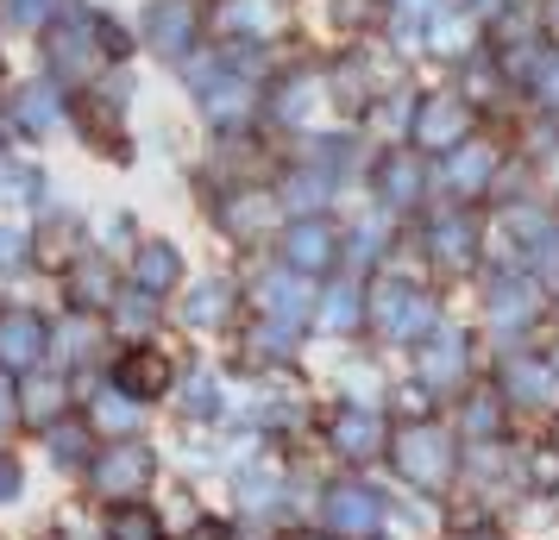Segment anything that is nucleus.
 <instances>
[{
	"mask_svg": "<svg viewBox=\"0 0 559 540\" xmlns=\"http://www.w3.org/2000/svg\"><path fill=\"white\" fill-rule=\"evenodd\" d=\"M164 384H170V364L157 359V352H132V359L120 364V389H127V396H157Z\"/></svg>",
	"mask_w": 559,
	"mask_h": 540,
	"instance_id": "423d86ee",
	"label": "nucleus"
},
{
	"mask_svg": "<svg viewBox=\"0 0 559 540\" xmlns=\"http://www.w3.org/2000/svg\"><path fill=\"white\" fill-rule=\"evenodd\" d=\"M26 409L51 421V415L63 409V384H57V377H32V384H26Z\"/></svg>",
	"mask_w": 559,
	"mask_h": 540,
	"instance_id": "1a4fd4ad",
	"label": "nucleus"
},
{
	"mask_svg": "<svg viewBox=\"0 0 559 540\" xmlns=\"http://www.w3.org/2000/svg\"><path fill=\"white\" fill-rule=\"evenodd\" d=\"M333 446H340V453H353V459H371V453L383 446L378 415H371V409H346L340 421H333Z\"/></svg>",
	"mask_w": 559,
	"mask_h": 540,
	"instance_id": "20e7f679",
	"label": "nucleus"
},
{
	"mask_svg": "<svg viewBox=\"0 0 559 540\" xmlns=\"http://www.w3.org/2000/svg\"><path fill=\"white\" fill-rule=\"evenodd\" d=\"M321 521L333 528V540H371V535L383 528L378 490H365V484H333L328 503H321Z\"/></svg>",
	"mask_w": 559,
	"mask_h": 540,
	"instance_id": "f03ea898",
	"label": "nucleus"
},
{
	"mask_svg": "<svg viewBox=\"0 0 559 540\" xmlns=\"http://www.w3.org/2000/svg\"><path fill=\"white\" fill-rule=\"evenodd\" d=\"M534 484H559V453H540L534 459Z\"/></svg>",
	"mask_w": 559,
	"mask_h": 540,
	"instance_id": "dca6fc26",
	"label": "nucleus"
},
{
	"mask_svg": "<svg viewBox=\"0 0 559 540\" xmlns=\"http://www.w3.org/2000/svg\"><path fill=\"white\" fill-rule=\"evenodd\" d=\"M170 277H177L170 252H164V245H152V252H145V284H170Z\"/></svg>",
	"mask_w": 559,
	"mask_h": 540,
	"instance_id": "9b49d317",
	"label": "nucleus"
},
{
	"mask_svg": "<svg viewBox=\"0 0 559 540\" xmlns=\"http://www.w3.org/2000/svg\"><path fill=\"white\" fill-rule=\"evenodd\" d=\"M95 428H107V434H132V428H139V403H132L127 389L107 396L102 409H95Z\"/></svg>",
	"mask_w": 559,
	"mask_h": 540,
	"instance_id": "6e6552de",
	"label": "nucleus"
},
{
	"mask_svg": "<svg viewBox=\"0 0 559 540\" xmlns=\"http://www.w3.org/2000/svg\"><path fill=\"white\" fill-rule=\"evenodd\" d=\"M120 321H127V327H145V321H152V309H145V302H127V314H120Z\"/></svg>",
	"mask_w": 559,
	"mask_h": 540,
	"instance_id": "aec40b11",
	"label": "nucleus"
},
{
	"mask_svg": "<svg viewBox=\"0 0 559 540\" xmlns=\"http://www.w3.org/2000/svg\"><path fill=\"white\" fill-rule=\"evenodd\" d=\"M82 339H88V334H82V321H70V327L57 334V359H76V352H82Z\"/></svg>",
	"mask_w": 559,
	"mask_h": 540,
	"instance_id": "ddd939ff",
	"label": "nucleus"
},
{
	"mask_svg": "<svg viewBox=\"0 0 559 540\" xmlns=\"http://www.w3.org/2000/svg\"><path fill=\"white\" fill-rule=\"evenodd\" d=\"M472 540H490V535H472Z\"/></svg>",
	"mask_w": 559,
	"mask_h": 540,
	"instance_id": "393cba45",
	"label": "nucleus"
},
{
	"mask_svg": "<svg viewBox=\"0 0 559 540\" xmlns=\"http://www.w3.org/2000/svg\"><path fill=\"white\" fill-rule=\"evenodd\" d=\"M13 252H20V232H0V264H7Z\"/></svg>",
	"mask_w": 559,
	"mask_h": 540,
	"instance_id": "5701e85b",
	"label": "nucleus"
},
{
	"mask_svg": "<svg viewBox=\"0 0 559 540\" xmlns=\"http://www.w3.org/2000/svg\"><path fill=\"white\" fill-rule=\"evenodd\" d=\"M239 496H246L252 509H264V503H277V484H271V478H246V484H239Z\"/></svg>",
	"mask_w": 559,
	"mask_h": 540,
	"instance_id": "f8f14e48",
	"label": "nucleus"
},
{
	"mask_svg": "<svg viewBox=\"0 0 559 540\" xmlns=\"http://www.w3.org/2000/svg\"><path fill=\"white\" fill-rule=\"evenodd\" d=\"M13 490H20V471H13V465L0 459V496H13Z\"/></svg>",
	"mask_w": 559,
	"mask_h": 540,
	"instance_id": "412c9836",
	"label": "nucleus"
},
{
	"mask_svg": "<svg viewBox=\"0 0 559 540\" xmlns=\"http://www.w3.org/2000/svg\"><path fill=\"white\" fill-rule=\"evenodd\" d=\"M353 314H358V302H353V296H333V314H328V327H346Z\"/></svg>",
	"mask_w": 559,
	"mask_h": 540,
	"instance_id": "a211bd4d",
	"label": "nucleus"
},
{
	"mask_svg": "<svg viewBox=\"0 0 559 540\" xmlns=\"http://www.w3.org/2000/svg\"><path fill=\"white\" fill-rule=\"evenodd\" d=\"M189 540H221V528H195V535H189Z\"/></svg>",
	"mask_w": 559,
	"mask_h": 540,
	"instance_id": "b1692460",
	"label": "nucleus"
},
{
	"mask_svg": "<svg viewBox=\"0 0 559 540\" xmlns=\"http://www.w3.org/2000/svg\"><path fill=\"white\" fill-rule=\"evenodd\" d=\"M497 403H472V421H465V428H472V434H490V428H497Z\"/></svg>",
	"mask_w": 559,
	"mask_h": 540,
	"instance_id": "2eb2a0df",
	"label": "nucleus"
},
{
	"mask_svg": "<svg viewBox=\"0 0 559 540\" xmlns=\"http://www.w3.org/2000/svg\"><path fill=\"white\" fill-rule=\"evenodd\" d=\"M51 453H63V459H70V453H82V434H76V428H57V434H51Z\"/></svg>",
	"mask_w": 559,
	"mask_h": 540,
	"instance_id": "f3484780",
	"label": "nucleus"
},
{
	"mask_svg": "<svg viewBox=\"0 0 559 540\" xmlns=\"http://www.w3.org/2000/svg\"><path fill=\"white\" fill-rule=\"evenodd\" d=\"M13 421V389H7V377H0V428Z\"/></svg>",
	"mask_w": 559,
	"mask_h": 540,
	"instance_id": "4be33fe9",
	"label": "nucleus"
},
{
	"mask_svg": "<svg viewBox=\"0 0 559 540\" xmlns=\"http://www.w3.org/2000/svg\"><path fill=\"white\" fill-rule=\"evenodd\" d=\"M396 471L421 490L453 484V440H447V428H428V421L403 428V434H396Z\"/></svg>",
	"mask_w": 559,
	"mask_h": 540,
	"instance_id": "f257e3e1",
	"label": "nucleus"
},
{
	"mask_svg": "<svg viewBox=\"0 0 559 540\" xmlns=\"http://www.w3.org/2000/svg\"><path fill=\"white\" fill-rule=\"evenodd\" d=\"M221 314V289H207V296H195V321H214Z\"/></svg>",
	"mask_w": 559,
	"mask_h": 540,
	"instance_id": "6ab92c4d",
	"label": "nucleus"
},
{
	"mask_svg": "<svg viewBox=\"0 0 559 540\" xmlns=\"http://www.w3.org/2000/svg\"><path fill=\"white\" fill-rule=\"evenodd\" d=\"M38 346H45V334H38L32 314H7V321H0V359L7 364H32Z\"/></svg>",
	"mask_w": 559,
	"mask_h": 540,
	"instance_id": "39448f33",
	"label": "nucleus"
},
{
	"mask_svg": "<svg viewBox=\"0 0 559 540\" xmlns=\"http://www.w3.org/2000/svg\"><path fill=\"white\" fill-rule=\"evenodd\" d=\"M264 302H271V314H296V289H289V284H271V289H264Z\"/></svg>",
	"mask_w": 559,
	"mask_h": 540,
	"instance_id": "4468645a",
	"label": "nucleus"
},
{
	"mask_svg": "<svg viewBox=\"0 0 559 540\" xmlns=\"http://www.w3.org/2000/svg\"><path fill=\"white\" fill-rule=\"evenodd\" d=\"M289 252H296V264H321V257H328V232H321V227H302L296 239H289Z\"/></svg>",
	"mask_w": 559,
	"mask_h": 540,
	"instance_id": "9d476101",
	"label": "nucleus"
},
{
	"mask_svg": "<svg viewBox=\"0 0 559 540\" xmlns=\"http://www.w3.org/2000/svg\"><path fill=\"white\" fill-rule=\"evenodd\" d=\"M107 540H164V535H157L152 509H120L114 521H107Z\"/></svg>",
	"mask_w": 559,
	"mask_h": 540,
	"instance_id": "0eeeda50",
	"label": "nucleus"
},
{
	"mask_svg": "<svg viewBox=\"0 0 559 540\" xmlns=\"http://www.w3.org/2000/svg\"><path fill=\"white\" fill-rule=\"evenodd\" d=\"M145 478H152V453H132V446H120V453H107L95 465V490L102 496H132Z\"/></svg>",
	"mask_w": 559,
	"mask_h": 540,
	"instance_id": "7ed1b4c3",
	"label": "nucleus"
}]
</instances>
